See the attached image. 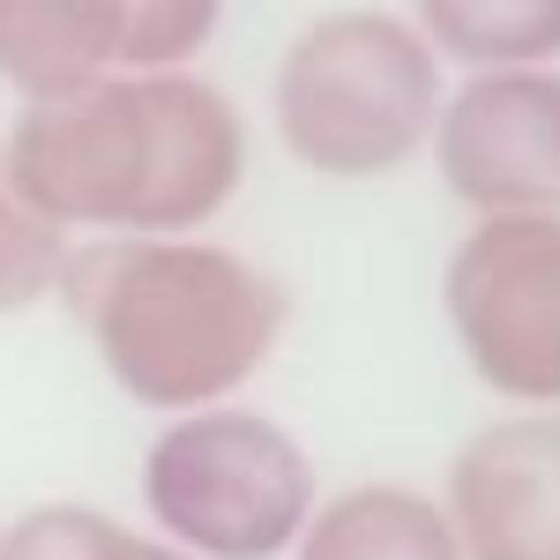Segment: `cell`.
Returning <instances> with one entry per match:
<instances>
[{"label":"cell","instance_id":"13","mask_svg":"<svg viewBox=\"0 0 560 560\" xmlns=\"http://www.w3.org/2000/svg\"><path fill=\"white\" fill-rule=\"evenodd\" d=\"M0 195H8V173H0Z\"/></svg>","mask_w":560,"mask_h":560},{"label":"cell","instance_id":"4","mask_svg":"<svg viewBox=\"0 0 560 560\" xmlns=\"http://www.w3.org/2000/svg\"><path fill=\"white\" fill-rule=\"evenodd\" d=\"M142 509L195 560H277L314 523V464L261 411H187L142 456Z\"/></svg>","mask_w":560,"mask_h":560},{"label":"cell","instance_id":"6","mask_svg":"<svg viewBox=\"0 0 560 560\" xmlns=\"http://www.w3.org/2000/svg\"><path fill=\"white\" fill-rule=\"evenodd\" d=\"M433 158L448 195L478 217H560V75H471L441 97Z\"/></svg>","mask_w":560,"mask_h":560},{"label":"cell","instance_id":"10","mask_svg":"<svg viewBox=\"0 0 560 560\" xmlns=\"http://www.w3.org/2000/svg\"><path fill=\"white\" fill-rule=\"evenodd\" d=\"M419 38L471 75H516L546 68L560 52V0H427Z\"/></svg>","mask_w":560,"mask_h":560},{"label":"cell","instance_id":"11","mask_svg":"<svg viewBox=\"0 0 560 560\" xmlns=\"http://www.w3.org/2000/svg\"><path fill=\"white\" fill-rule=\"evenodd\" d=\"M0 560H195V553L158 546V538H135L128 523H113L105 509L45 501V509H31V516L8 523Z\"/></svg>","mask_w":560,"mask_h":560},{"label":"cell","instance_id":"3","mask_svg":"<svg viewBox=\"0 0 560 560\" xmlns=\"http://www.w3.org/2000/svg\"><path fill=\"white\" fill-rule=\"evenodd\" d=\"M277 135L322 179H382L441 120V68L419 23L388 8H337L277 60Z\"/></svg>","mask_w":560,"mask_h":560},{"label":"cell","instance_id":"9","mask_svg":"<svg viewBox=\"0 0 560 560\" xmlns=\"http://www.w3.org/2000/svg\"><path fill=\"white\" fill-rule=\"evenodd\" d=\"M300 560H464L448 509L411 486H351L300 530Z\"/></svg>","mask_w":560,"mask_h":560},{"label":"cell","instance_id":"1","mask_svg":"<svg viewBox=\"0 0 560 560\" xmlns=\"http://www.w3.org/2000/svg\"><path fill=\"white\" fill-rule=\"evenodd\" d=\"M8 195L45 224L105 240H187L247 179V120L202 75H105L38 97L0 142Z\"/></svg>","mask_w":560,"mask_h":560},{"label":"cell","instance_id":"5","mask_svg":"<svg viewBox=\"0 0 560 560\" xmlns=\"http://www.w3.org/2000/svg\"><path fill=\"white\" fill-rule=\"evenodd\" d=\"M448 329L509 404H560V217H478L456 240Z\"/></svg>","mask_w":560,"mask_h":560},{"label":"cell","instance_id":"7","mask_svg":"<svg viewBox=\"0 0 560 560\" xmlns=\"http://www.w3.org/2000/svg\"><path fill=\"white\" fill-rule=\"evenodd\" d=\"M464 560H560V411L501 419L448 464Z\"/></svg>","mask_w":560,"mask_h":560},{"label":"cell","instance_id":"12","mask_svg":"<svg viewBox=\"0 0 560 560\" xmlns=\"http://www.w3.org/2000/svg\"><path fill=\"white\" fill-rule=\"evenodd\" d=\"M68 232L60 224H45L31 217L15 195H0V314H23V306H38L45 292H60V277H68Z\"/></svg>","mask_w":560,"mask_h":560},{"label":"cell","instance_id":"8","mask_svg":"<svg viewBox=\"0 0 560 560\" xmlns=\"http://www.w3.org/2000/svg\"><path fill=\"white\" fill-rule=\"evenodd\" d=\"M128 75V0H0V83L31 105Z\"/></svg>","mask_w":560,"mask_h":560},{"label":"cell","instance_id":"2","mask_svg":"<svg viewBox=\"0 0 560 560\" xmlns=\"http://www.w3.org/2000/svg\"><path fill=\"white\" fill-rule=\"evenodd\" d=\"M60 300L120 396L173 419L255 382L292 314L269 269L217 240H90L68 255Z\"/></svg>","mask_w":560,"mask_h":560}]
</instances>
